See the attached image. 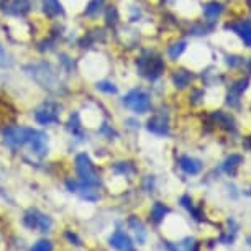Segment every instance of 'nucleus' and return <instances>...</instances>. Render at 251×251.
Listing matches in <instances>:
<instances>
[{
	"label": "nucleus",
	"instance_id": "f257e3e1",
	"mask_svg": "<svg viewBox=\"0 0 251 251\" xmlns=\"http://www.w3.org/2000/svg\"><path fill=\"white\" fill-rule=\"evenodd\" d=\"M25 71H26V74L31 75V79L35 80L40 87L48 89V91H58L61 87L59 73L53 68V64L46 63V61L28 64L25 66Z\"/></svg>",
	"mask_w": 251,
	"mask_h": 251
},
{
	"label": "nucleus",
	"instance_id": "f03ea898",
	"mask_svg": "<svg viewBox=\"0 0 251 251\" xmlns=\"http://www.w3.org/2000/svg\"><path fill=\"white\" fill-rule=\"evenodd\" d=\"M75 171H77L79 181L86 186L99 187L100 186V177L96 171V166H94L92 159L89 158V154L80 153L75 156Z\"/></svg>",
	"mask_w": 251,
	"mask_h": 251
},
{
	"label": "nucleus",
	"instance_id": "7ed1b4c3",
	"mask_svg": "<svg viewBox=\"0 0 251 251\" xmlns=\"http://www.w3.org/2000/svg\"><path fill=\"white\" fill-rule=\"evenodd\" d=\"M136 68H138V73L143 75V77L154 80L164 73L166 66L161 58L150 54V56H141V58L136 61Z\"/></svg>",
	"mask_w": 251,
	"mask_h": 251
},
{
	"label": "nucleus",
	"instance_id": "20e7f679",
	"mask_svg": "<svg viewBox=\"0 0 251 251\" xmlns=\"http://www.w3.org/2000/svg\"><path fill=\"white\" fill-rule=\"evenodd\" d=\"M33 131L35 130L28 128V126H8V128L3 131V143L12 150L22 148V146L30 143Z\"/></svg>",
	"mask_w": 251,
	"mask_h": 251
},
{
	"label": "nucleus",
	"instance_id": "39448f33",
	"mask_svg": "<svg viewBox=\"0 0 251 251\" xmlns=\"http://www.w3.org/2000/svg\"><path fill=\"white\" fill-rule=\"evenodd\" d=\"M122 102L126 108H130L131 112L138 113V115L146 113L151 108V99L148 94L145 91H141V89H133V91H130L125 97H123Z\"/></svg>",
	"mask_w": 251,
	"mask_h": 251
},
{
	"label": "nucleus",
	"instance_id": "423d86ee",
	"mask_svg": "<svg viewBox=\"0 0 251 251\" xmlns=\"http://www.w3.org/2000/svg\"><path fill=\"white\" fill-rule=\"evenodd\" d=\"M35 120L36 123L43 126L54 125L59 122V105L54 102H45L35 110Z\"/></svg>",
	"mask_w": 251,
	"mask_h": 251
},
{
	"label": "nucleus",
	"instance_id": "0eeeda50",
	"mask_svg": "<svg viewBox=\"0 0 251 251\" xmlns=\"http://www.w3.org/2000/svg\"><path fill=\"white\" fill-rule=\"evenodd\" d=\"M23 224H25L28 228L31 230H40V231H50L51 226H53V220L50 219L48 215L41 214L36 208H30L26 212L25 217H23Z\"/></svg>",
	"mask_w": 251,
	"mask_h": 251
},
{
	"label": "nucleus",
	"instance_id": "6e6552de",
	"mask_svg": "<svg viewBox=\"0 0 251 251\" xmlns=\"http://www.w3.org/2000/svg\"><path fill=\"white\" fill-rule=\"evenodd\" d=\"M0 10L10 17H25L31 10V0H2Z\"/></svg>",
	"mask_w": 251,
	"mask_h": 251
},
{
	"label": "nucleus",
	"instance_id": "1a4fd4ad",
	"mask_svg": "<svg viewBox=\"0 0 251 251\" xmlns=\"http://www.w3.org/2000/svg\"><path fill=\"white\" fill-rule=\"evenodd\" d=\"M30 148H31V153L36 156V158H45L48 154V135L45 131H40V130H35L30 138Z\"/></svg>",
	"mask_w": 251,
	"mask_h": 251
},
{
	"label": "nucleus",
	"instance_id": "9d476101",
	"mask_svg": "<svg viewBox=\"0 0 251 251\" xmlns=\"http://www.w3.org/2000/svg\"><path fill=\"white\" fill-rule=\"evenodd\" d=\"M148 131L154 135L164 136L169 133V120L168 117H164V113H158V115H153L148 120V125H146Z\"/></svg>",
	"mask_w": 251,
	"mask_h": 251
},
{
	"label": "nucleus",
	"instance_id": "9b49d317",
	"mask_svg": "<svg viewBox=\"0 0 251 251\" xmlns=\"http://www.w3.org/2000/svg\"><path fill=\"white\" fill-rule=\"evenodd\" d=\"M108 243H110L112 248H115L117 251H136L131 238L122 230H117L115 233L110 236Z\"/></svg>",
	"mask_w": 251,
	"mask_h": 251
},
{
	"label": "nucleus",
	"instance_id": "f8f14e48",
	"mask_svg": "<svg viewBox=\"0 0 251 251\" xmlns=\"http://www.w3.org/2000/svg\"><path fill=\"white\" fill-rule=\"evenodd\" d=\"M41 7H43V13L50 20H54V18L64 17V5L61 0H43L41 2Z\"/></svg>",
	"mask_w": 251,
	"mask_h": 251
},
{
	"label": "nucleus",
	"instance_id": "ddd939ff",
	"mask_svg": "<svg viewBox=\"0 0 251 251\" xmlns=\"http://www.w3.org/2000/svg\"><path fill=\"white\" fill-rule=\"evenodd\" d=\"M230 30H233L236 35H238L243 43L246 46H251V22L248 20H243V22H238V23H231L228 25Z\"/></svg>",
	"mask_w": 251,
	"mask_h": 251
},
{
	"label": "nucleus",
	"instance_id": "4468645a",
	"mask_svg": "<svg viewBox=\"0 0 251 251\" xmlns=\"http://www.w3.org/2000/svg\"><path fill=\"white\" fill-rule=\"evenodd\" d=\"M179 166H181V169L189 176H196L202 171V163L196 158H191V156H182L181 159H179Z\"/></svg>",
	"mask_w": 251,
	"mask_h": 251
},
{
	"label": "nucleus",
	"instance_id": "2eb2a0df",
	"mask_svg": "<svg viewBox=\"0 0 251 251\" xmlns=\"http://www.w3.org/2000/svg\"><path fill=\"white\" fill-rule=\"evenodd\" d=\"M68 130L73 133V136H75L79 141L84 140V128H82V122H80V117L77 112L71 113L69 120H68Z\"/></svg>",
	"mask_w": 251,
	"mask_h": 251
},
{
	"label": "nucleus",
	"instance_id": "dca6fc26",
	"mask_svg": "<svg viewBox=\"0 0 251 251\" xmlns=\"http://www.w3.org/2000/svg\"><path fill=\"white\" fill-rule=\"evenodd\" d=\"M169 251H197L199 250V243L196 240L192 238H186L182 241H179V243H168Z\"/></svg>",
	"mask_w": 251,
	"mask_h": 251
},
{
	"label": "nucleus",
	"instance_id": "f3484780",
	"mask_svg": "<svg viewBox=\"0 0 251 251\" xmlns=\"http://www.w3.org/2000/svg\"><path fill=\"white\" fill-rule=\"evenodd\" d=\"M241 163H243V158H241L240 154H231L225 159V163L222 164V169H224L226 174H230V176H235L236 169L240 168Z\"/></svg>",
	"mask_w": 251,
	"mask_h": 251
},
{
	"label": "nucleus",
	"instance_id": "a211bd4d",
	"mask_svg": "<svg viewBox=\"0 0 251 251\" xmlns=\"http://www.w3.org/2000/svg\"><path fill=\"white\" fill-rule=\"evenodd\" d=\"M128 224H130V226H131V230H133V233H135V236H136V240H138V243L143 245V243H145V240H146L145 225L141 224V220L138 219V217H135V215H131V217H130Z\"/></svg>",
	"mask_w": 251,
	"mask_h": 251
},
{
	"label": "nucleus",
	"instance_id": "6ab92c4d",
	"mask_svg": "<svg viewBox=\"0 0 251 251\" xmlns=\"http://www.w3.org/2000/svg\"><path fill=\"white\" fill-rule=\"evenodd\" d=\"M191 80H192V73H191V71L179 69V71H176V73H174V75H173L174 86L179 87V89L187 87L189 84H191Z\"/></svg>",
	"mask_w": 251,
	"mask_h": 251
},
{
	"label": "nucleus",
	"instance_id": "aec40b11",
	"mask_svg": "<svg viewBox=\"0 0 251 251\" xmlns=\"http://www.w3.org/2000/svg\"><path fill=\"white\" fill-rule=\"evenodd\" d=\"M246 86H248V79H243V80H240V82H236L235 86H231L230 94H228V103H231V105H238V97L243 94Z\"/></svg>",
	"mask_w": 251,
	"mask_h": 251
},
{
	"label": "nucleus",
	"instance_id": "412c9836",
	"mask_svg": "<svg viewBox=\"0 0 251 251\" xmlns=\"http://www.w3.org/2000/svg\"><path fill=\"white\" fill-rule=\"evenodd\" d=\"M169 214V208L161 202H156L153 207H151V222L153 224H161L164 220V217Z\"/></svg>",
	"mask_w": 251,
	"mask_h": 251
},
{
	"label": "nucleus",
	"instance_id": "4be33fe9",
	"mask_svg": "<svg viewBox=\"0 0 251 251\" xmlns=\"http://www.w3.org/2000/svg\"><path fill=\"white\" fill-rule=\"evenodd\" d=\"M212 118L215 120L217 125H220V126H224V128L226 130H233L235 128V123H233V118H231L228 113H225V112H215L214 115H212Z\"/></svg>",
	"mask_w": 251,
	"mask_h": 251
},
{
	"label": "nucleus",
	"instance_id": "5701e85b",
	"mask_svg": "<svg viewBox=\"0 0 251 251\" xmlns=\"http://www.w3.org/2000/svg\"><path fill=\"white\" fill-rule=\"evenodd\" d=\"M105 0H89V3L84 8V15L86 17H97L99 12H102Z\"/></svg>",
	"mask_w": 251,
	"mask_h": 251
},
{
	"label": "nucleus",
	"instance_id": "b1692460",
	"mask_svg": "<svg viewBox=\"0 0 251 251\" xmlns=\"http://www.w3.org/2000/svg\"><path fill=\"white\" fill-rule=\"evenodd\" d=\"M96 89L99 92L107 94V96H115V94L118 92V87L113 82H110V80H97Z\"/></svg>",
	"mask_w": 251,
	"mask_h": 251
},
{
	"label": "nucleus",
	"instance_id": "393cba45",
	"mask_svg": "<svg viewBox=\"0 0 251 251\" xmlns=\"http://www.w3.org/2000/svg\"><path fill=\"white\" fill-rule=\"evenodd\" d=\"M186 46H187V43H186V41H179V43L173 45L171 48H169V51H168L169 58L176 61V59L179 58V56H181V54L184 53V50H186Z\"/></svg>",
	"mask_w": 251,
	"mask_h": 251
},
{
	"label": "nucleus",
	"instance_id": "a878e982",
	"mask_svg": "<svg viewBox=\"0 0 251 251\" xmlns=\"http://www.w3.org/2000/svg\"><path fill=\"white\" fill-rule=\"evenodd\" d=\"M203 13H205L207 18H217L222 13V5L220 3H208V5L203 8Z\"/></svg>",
	"mask_w": 251,
	"mask_h": 251
},
{
	"label": "nucleus",
	"instance_id": "bb28decb",
	"mask_svg": "<svg viewBox=\"0 0 251 251\" xmlns=\"http://www.w3.org/2000/svg\"><path fill=\"white\" fill-rule=\"evenodd\" d=\"M10 64H12L10 56H8L7 50H5V46L0 43V68H2V69H7V68H10Z\"/></svg>",
	"mask_w": 251,
	"mask_h": 251
},
{
	"label": "nucleus",
	"instance_id": "cd10ccee",
	"mask_svg": "<svg viewBox=\"0 0 251 251\" xmlns=\"http://www.w3.org/2000/svg\"><path fill=\"white\" fill-rule=\"evenodd\" d=\"M31 251H53V243L50 240H40L33 245Z\"/></svg>",
	"mask_w": 251,
	"mask_h": 251
},
{
	"label": "nucleus",
	"instance_id": "c85d7f7f",
	"mask_svg": "<svg viewBox=\"0 0 251 251\" xmlns=\"http://www.w3.org/2000/svg\"><path fill=\"white\" fill-rule=\"evenodd\" d=\"M105 20H107V25H115L117 20H118V12H117V8L115 7H108L107 10H105Z\"/></svg>",
	"mask_w": 251,
	"mask_h": 251
},
{
	"label": "nucleus",
	"instance_id": "c756f323",
	"mask_svg": "<svg viewBox=\"0 0 251 251\" xmlns=\"http://www.w3.org/2000/svg\"><path fill=\"white\" fill-rule=\"evenodd\" d=\"M113 169H115L117 173L120 174H130V173H135V168L131 166L130 163H117L113 166Z\"/></svg>",
	"mask_w": 251,
	"mask_h": 251
},
{
	"label": "nucleus",
	"instance_id": "7c9ffc66",
	"mask_svg": "<svg viewBox=\"0 0 251 251\" xmlns=\"http://www.w3.org/2000/svg\"><path fill=\"white\" fill-rule=\"evenodd\" d=\"M59 64L63 66V68L68 71V73H71L73 71V58L71 56H68V54H59Z\"/></svg>",
	"mask_w": 251,
	"mask_h": 251
},
{
	"label": "nucleus",
	"instance_id": "2f4dec72",
	"mask_svg": "<svg viewBox=\"0 0 251 251\" xmlns=\"http://www.w3.org/2000/svg\"><path fill=\"white\" fill-rule=\"evenodd\" d=\"M66 238H68V240L71 241V243L75 245V246H80V245H82V241H80V240L77 238V235L73 233V231H66Z\"/></svg>",
	"mask_w": 251,
	"mask_h": 251
},
{
	"label": "nucleus",
	"instance_id": "473e14b6",
	"mask_svg": "<svg viewBox=\"0 0 251 251\" xmlns=\"http://www.w3.org/2000/svg\"><path fill=\"white\" fill-rule=\"evenodd\" d=\"M248 243L251 245V236H250V238H248Z\"/></svg>",
	"mask_w": 251,
	"mask_h": 251
},
{
	"label": "nucleus",
	"instance_id": "72a5a7b5",
	"mask_svg": "<svg viewBox=\"0 0 251 251\" xmlns=\"http://www.w3.org/2000/svg\"><path fill=\"white\" fill-rule=\"evenodd\" d=\"M250 68H251V61H250Z\"/></svg>",
	"mask_w": 251,
	"mask_h": 251
}]
</instances>
